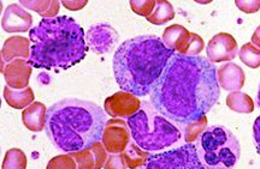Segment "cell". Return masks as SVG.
Returning <instances> with one entry per match:
<instances>
[{"label": "cell", "instance_id": "cell-12", "mask_svg": "<svg viewBox=\"0 0 260 169\" xmlns=\"http://www.w3.org/2000/svg\"><path fill=\"white\" fill-rule=\"evenodd\" d=\"M32 17L18 4H10L5 9L2 19V28L6 32H25L31 28ZM31 30V29H30Z\"/></svg>", "mask_w": 260, "mask_h": 169}, {"label": "cell", "instance_id": "cell-11", "mask_svg": "<svg viewBox=\"0 0 260 169\" xmlns=\"http://www.w3.org/2000/svg\"><path fill=\"white\" fill-rule=\"evenodd\" d=\"M86 42L93 53H107L118 42V32L110 24L92 25L87 31Z\"/></svg>", "mask_w": 260, "mask_h": 169}, {"label": "cell", "instance_id": "cell-27", "mask_svg": "<svg viewBox=\"0 0 260 169\" xmlns=\"http://www.w3.org/2000/svg\"><path fill=\"white\" fill-rule=\"evenodd\" d=\"M205 47V42L199 35L195 32H190V36L188 38L186 46L183 48L182 55H187V57H198L203 52Z\"/></svg>", "mask_w": 260, "mask_h": 169}, {"label": "cell", "instance_id": "cell-25", "mask_svg": "<svg viewBox=\"0 0 260 169\" xmlns=\"http://www.w3.org/2000/svg\"><path fill=\"white\" fill-rule=\"evenodd\" d=\"M239 58L246 66L251 69L260 67V48L255 47L251 42L245 44L241 47V50L239 51Z\"/></svg>", "mask_w": 260, "mask_h": 169}, {"label": "cell", "instance_id": "cell-15", "mask_svg": "<svg viewBox=\"0 0 260 169\" xmlns=\"http://www.w3.org/2000/svg\"><path fill=\"white\" fill-rule=\"evenodd\" d=\"M29 38L23 36H11L6 38L2 48V71L5 65L16 59H28L30 58L31 50L29 47Z\"/></svg>", "mask_w": 260, "mask_h": 169}, {"label": "cell", "instance_id": "cell-34", "mask_svg": "<svg viewBox=\"0 0 260 169\" xmlns=\"http://www.w3.org/2000/svg\"><path fill=\"white\" fill-rule=\"evenodd\" d=\"M252 44L254 45L255 47L260 48V25L255 29L254 34L252 35Z\"/></svg>", "mask_w": 260, "mask_h": 169}, {"label": "cell", "instance_id": "cell-29", "mask_svg": "<svg viewBox=\"0 0 260 169\" xmlns=\"http://www.w3.org/2000/svg\"><path fill=\"white\" fill-rule=\"evenodd\" d=\"M157 2L154 0H132L130 2V6L132 10L136 15L142 16V17H149L153 12Z\"/></svg>", "mask_w": 260, "mask_h": 169}, {"label": "cell", "instance_id": "cell-35", "mask_svg": "<svg viewBox=\"0 0 260 169\" xmlns=\"http://www.w3.org/2000/svg\"><path fill=\"white\" fill-rule=\"evenodd\" d=\"M256 102H258V105L260 107V84H259V90H258V95H256Z\"/></svg>", "mask_w": 260, "mask_h": 169}, {"label": "cell", "instance_id": "cell-20", "mask_svg": "<svg viewBox=\"0 0 260 169\" xmlns=\"http://www.w3.org/2000/svg\"><path fill=\"white\" fill-rule=\"evenodd\" d=\"M19 5L38 12L44 18H54L60 9V3L58 0H21Z\"/></svg>", "mask_w": 260, "mask_h": 169}, {"label": "cell", "instance_id": "cell-10", "mask_svg": "<svg viewBox=\"0 0 260 169\" xmlns=\"http://www.w3.org/2000/svg\"><path fill=\"white\" fill-rule=\"evenodd\" d=\"M105 112L112 118H130L141 108V101L138 96L126 92H118L107 97L104 102Z\"/></svg>", "mask_w": 260, "mask_h": 169}, {"label": "cell", "instance_id": "cell-17", "mask_svg": "<svg viewBox=\"0 0 260 169\" xmlns=\"http://www.w3.org/2000/svg\"><path fill=\"white\" fill-rule=\"evenodd\" d=\"M22 121L29 131L41 132L46 128L47 108L44 103L34 102L22 112Z\"/></svg>", "mask_w": 260, "mask_h": 169}, {"label": "cell", "instance_id": "cell-9", "mask_svg": "<svg viewBox=\"0 0 260 169\" xmlns=\"http://www.w3.org/2000/svg\"><path fill=\"white\" fill-rule=\"evenodd\" d=\"M206 53L212 64L224 63V61L230 63L239 54V47L233 35L228 32H219L210 40L206 46Z\"/></svg>", "mask_w": 260, "mask_h": 169}, {"label": "cell", "instance_id": "cell-19", "mask_svg": "<svg viewBox=\"0 0 260 169\" xmlns=\"http://www.w3.org/2000/svg\"><path fill=\"white\" fill-rule=\"evenodd\" d=\"M4 99L10 107L15 109H25L34 103L35 95L30 87L23 90H15L6 86L4 88Z\"/></svg>", "mask_w": 260, "mask_h": 169}, {"label": "cell", "instance_id": "cell-32", "mask_svg": "<svg viewBox=\"0 0 260 169\" xmlns=\"http://www.w3.org/2000/svg\"><path fill=\"white\" fill-rule=\"evenodd\" d=\"M253 137H254L256 151L260 155V115L255 119L254 125H253Z\"/></svg>", "mask_w": 260, "mask_h": 169}, {"label": "cell", "instance_id": "cell-30", "mask_svg": "<svg viewBox=\"0 0 260 169\" xmlns=\"http://www.w3.org/2000/svg\"><path fill=\"white\" fill-rule=\"evenodd\" d=\"M104 169H126V164L122 154H111L107 156Z\"/></svg>", "mask_w": 260, "mask_h": 169}, {"label": "cell", "instance_id": "cell-24", "mask_svg": "<svg viewBox=\"0 0 260 169\" xmlns=\"http://www.w3.org/2000/svg\"><path fill=\"white\" fill-rule=\"evenodd\" d=\"M2 169H27V156L21 149H10L6 151Z\"/></svg>", "mask_w": 260, "mask_h": 169}, {"label": "cell", "instance_id": "cell-28", "mask_svg": "<svg viewBox=\"0 0 260 169\" xmlns=\"http://www.w3.org/2000/svg\"><path fill=\"white\" fill-rule=\"evenodd\" d=\"M46 169H77V164L70 154H64L54 156L48 162Z\"/></svg>", "mask_w": 260, "mask_h": 169}, {"label": "cell", "instance_id": "cell-26", "mask_svg": "<svg viewBox=\"0 0 260 169\" xmlns=\"http://www.w3.org/2000/svg\"><path fill=\"white\" fill-rule=\"evenodd\" d=\"M207 129V118L206 115L203 118L195 120L186 125V130H184V139L187 143H193L197 141L198 138H200V136L205 132V130Z\"/></svg>", "mask_w": 260, "mask_h": 169}, {"label": "cell", "instance_id": "cell-4", "mask_svg": "<svg viewBox=\"0 0 260 169\" xmlns=\"http://www.w3.org/2000/svg\"><path fill=\"white\" fill-rule=\"evenodd\" d=\"M106 121L105 112L95 103L65 99L48 108L46 133L56 148L70 154L102 141Z\"/></svg>", "mask_w": 260, "mask_h": 169}, {"label": "cell", "instance_id": "cell-33", "mask_svg": "<svg viewBox=\"0 0 260 169\" xmlns=\"http://www.w3.org/2000/svg\"><path fill=\"white\" fill-rule=\"evenodd\" d=\"M86 0H83V2H67V0H64V2H61V4H63L65 8L71 10V11H76V10H81L82 8H84V6L87 5Z\"/></svg>", "mask_w": 260, "mask_h": 169}, {"label": "cell", "instance_id": "cell-16", "mask_svg": "<svg viewBox=\"0 0 260 169\" xmlns=\"http://www.w3.org/2000/svg\"><path fill=\"white\" fill-rule=\"evenodd\" d=\"M217 79L219 87L226 92H240L245 86V72L239 65L234 63L224 64L217 70Z\"/></svg>", "mask_w": 260, "mask_h": 169}, {"label": "cell", "instance_id": "cell-7", "mask_svg": "<svg viewBox=\"0 0 260 169\" xmlns=\"http://www.w3.org/2000/svg\"><path fill=\"white\" fill-rule=\"evenodd\" d=\"M144 169H207L200 160L197 145L187 144L149 157Z\"/></svg>", "mask_w": 260, "mask_h": 169}, {"label": "cell", "instance_id": "cell-6", "mask_svg": "<svg viewBox=\"0 0 260 169\" xmlns=\"http://www.w3.org/2000/svg\"><path fill=\"white\" fill-rule=\"evenodd\" d=\"M197 149L207 169H233L241 151L236 136L224 126H212L205 130Z\"/></svg>", "mask_w": 260, "mask_h": 169}, {"label": "cell", "instance_id": "cell-1", "mask_svg": "<svg viewBox=\"0 0 260 169\" xmlns=\"http://www.w3.org/2000/svg\"><path fill=\"white\" fill-rule=\"evenodd\" d=\"M217 70L206 58L175 53L149 94L152 105L177 123L203 118L219 99Z\"/></svg>", "mask_w": 260, "mask_h": 169}, {"label": "cell", "instance_id": "cell-13", "mask_svg": "<svg viewBox=\"0 0 260 169\" xmlns=\"http://www.w3.org/2000/svg\"><path fill=\"white\" fill-rule=\"evenodd\" d=\"M2 72L4 74L8 87L15 90H23L28 88L32 66L27 60L16 59L6 64Z\"/></svg>", "mask_w": 260, "mask_h": 169}, {"label": "cell", "instance_id": "cell-14", "mask_svg": "<svg viewBox=\"0 0 260 169\" xmlns=\"http://www.w3.org/2000/svg\"><path fill=\"white\" fill-rule=\"evenodd\" d=\"M106 152L103 143L98 142L84 150L70 152V155L76 161L77 169H102L107 160Z\"/></svg>", "mask_w": 260, "mask_h": 169}, {"label": "cell", "instance_id": "cell-31", "mask_svg": "<svg viewBox=\"0 0 260 169\" xmlns=\"http://www.w3.org/2000/svg\"><path fill=\"white\" fill-rule=\"evenodd\" d=\"M235 4L241 11L246 14H254V12L260 10V0H251V2H246V0H236Z\"/></svg>", "mask_w": 260, "mask_h": 169}, {"label": "cell", "instance_id": "cell-23", "mask_svg": "<svg viewBox=\"0 0 260 169\" xmlns=\"http://www.w3.org/2000/svg\"><path fill=\"white\" fill-rule=\"evenodd\" d=\"M175 17V10L170 3L167 0H157V4L152 12V15L147 17L149 23L154 25H162Z\"/></svg>", "mask_w": 260, "mask_h": 169}, {"label": "cell", "instance_id": "cell-3", "mask_svg": "<svg viewBox=\"0 0 260 169\" xmlns=\"http://www.w3.org/2000/svg\"><path fill=\"white\" fill-rule=\"evenodd\" d=\"M29 64L37 69L68 70L86 58V34L74 18H44L29 31Z\"/></svg>", "mask_w": 260, "mask_h": 169}, {"label": "cell", "instance_id": "cell-2", "mask_svg": "<svg viewBox=\"0 0 260 169\" xmlns=\"http://www.w3.org/2000/svg\"><path fill=\"white\" fill-rule=\"evenodd\" d=\"M175 52L155 35L123 42L113 55V73L122 90L135 96L152 93Z\"/></svg>", "mask_w": 260, "mask_h": 169}, {"label": "cell", "instance_id": "cell-18", "mask_svg": "<svg viewBox=\"0 0 260 169\" xmlns=\"http://www.w3.org/2000/svg\"><path fill=\"white\" fill-rule=\"evenodd\" d=\"M190 36V32L187 30L183 25L174 24L165 29L162 32L161 41L169 50L174 51L175 53L181 54L183 48L186 46L188 38Z\"/></svg>", "mask_w": 260, "mask_h": 169}, {"label": "cell", "instance_id": "cell-5", "mask_svg": "<svg viewBox=\"0 0 260 169\" xmlns=\"http://www.w3.org/2000/svg\"><path fill=\"white\" fill-rule=\"evenodd\" d=\"M134 142L146 151L162 150L181 139V131L161 115L153 105L146 102L136 114L126 120Z\"/></svg>", "mask_w": 260, "mask_h": 169}, {"label": "cell", "instance_id": "cell-22", "mask_svg": "<svg viewBox=\"0 0 260 169\" xmlns=\"http://www.w3.org/2000/svg\"><path fill=\"white\" fill-rule=\"evenodd\" d=\"M226 106L233 112L242 113V114H249L254 110V102L245 93L233 92L226 96Z\"/></svg>", "mask_w": 260, "mask_h": 169}, {"label": "cell", "instance_id": "cell-21", "mask_svg": "<svg viewBox=\"0 0 260 169\" xmlns=\"http://www.w3.org/2000/svg\"><path fill=\"white\" fill-rule=\"evenodd\" d=\"M123 158H124L126 168L128 169H138L147 163V161L151 157L148 151H145L141 149L136 143H129L125 150L122 152Z\"/></svg>", "mask_w": 260, "mask_h": 169}, {"label": "cell", "instance_id": "cell-8", "mask_svg": "<svg viewBox=\"0 0 260 169\" xmlns=\"http://www.w3.org/2000/svg\"><path fill=\"white\" fill-rule=\"evenodd\" d=\"M130 129L128 122L122 119H110L106 121L102 143L110 154H122L130 143Z\"/></svg>", "mask_w": 260, "mask_h": 169}]
</instances>
